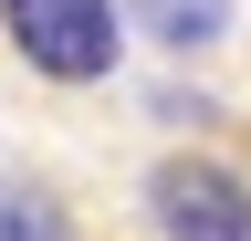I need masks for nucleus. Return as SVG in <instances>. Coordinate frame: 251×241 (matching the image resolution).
<instances>
[{"instance_id": "nucleus-1", "label": "nucleus", "mask_w": 251, "mask_h": 241, "mask_svg": "<svg viewBox=\"0 0 251 241\" xmlns=\"http://www.w3.org/2000/svg\"><path fill=\"white\" fill-rule=\"evenodd\" d=\"M0 21H11L21 63L52 74V84H94L126 53L115 42V0H0Z\"/></svg>"}, {"instance_id": "nucleus-2", "label": "nucleus", "mask_w": 251, "mask_h": 241, "mask_svg": "<svg viewBox=\"0 0 251 241\" xmlns=\"http://www.w3.org/2000/svg\"><path fill=\"white\" fill-rule=\"evenodd\" d=\"M147 199H157V220L178 241H251V189L230 168H209V158H168L147 178Z\"/></svg>"}, {"instance_id": "nucleus-3", "label": "nucleus", "mask_w": 251, "mask_h": 241, "mask_svg": "<svg viewBox=\"0 0 251 241\" xmlns=\"http://www.w3.org/2000/svg\"><path fill=\"white\" fill-rule=\"evenodd\" d=\"M136 21L168 53H199V42H220V21H230V0H136Z\"/></svg>"}, {"instance_id": "nucleus-4", "label": "nucleus", "mask_w": 251, "mask_h": 241, "mask_svg": "<svg viewBox=\"0 0 251 241\" xmlns=\"http://www.w3.org/2000/svg\"><path fill=\"white\" fill-rule=\"evenodd\" d=\"M0 241H63L52 199H42V189H0Z\"/></svg>"}]
</instances>
